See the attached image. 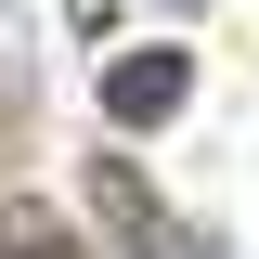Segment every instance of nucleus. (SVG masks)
<instances>
[{
	"mask_svg": "<svg viewBox=\"0 0 259 259\" xmlns=\"http://www.w3.org/2000/svg\"><path fill=\"white\" fill-rule=\"evenodd\" d=\"M91 207H104V233H117V259H221V233L194 246V221H168L130 156H91Z\"/></svg>",
	"mask_w": 259,
	"mask_h": 259,
	"instance_id": "nucleus-1",
	"label": "nucleus"
},
{
	"mask_svg": "<svg viewBox=\"0 0 259 259\" xmlns=\"http://www.w3.org/2000/svg\"><path fill=\"white\" fill-rule=\"evenodd\" d=\"M182 104H194V52H182V39L104 52V117H117V130H156V117H182Z\"/></svg>",
	"mask_w": 259,
	"mask_h": 259,
	"instance_id": "nucleus-2",
	"label": "nucleus"
},
{
	"mask_svg": "<svg viewBox=\"0 0 259 259\" xmlns=\"http://www.w3.org/2000/svg\"><path fill=\"white\" fill-rule=\"evenodd\" d=\"M0 259H91V233H65V207L13 194V207H0Z\"/></svg>",
	"mask_w": 259,
	"mask_h": 259,
	"instance_id": "nucleus-3",
	"label": "nucleus"
}]
</instances>
